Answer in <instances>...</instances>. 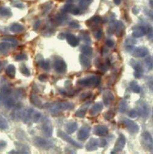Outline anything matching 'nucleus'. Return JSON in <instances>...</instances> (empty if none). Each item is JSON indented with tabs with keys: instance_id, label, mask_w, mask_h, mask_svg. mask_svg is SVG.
I'll list each match as a JSON object with an SVG mask.
<instances>
[{
	"instance_id": "nucleus-23",
	"label": "nucleus",
	"mask_w": 153,
	"mask_h": 154,
	"mask_svg": "<svg viewBox=\"0 0 153 154\" xmlns=\"http://www.w3.org/2000/svg\"><path fill=\"white\" fill-rule=\"evenodd\" d=\"M66 39L68 44L73 47H76L79 44V38L75 36L73 34H68L66 35Z\"/></svg>"
},
{
	"instance_id": "nucleus-12",
	"label": "nucleus",
	"mask_w": 153,
	"mask_h": 154,
	"mask_svg": "<svg viewBox=\"0 0 153 154\" xmlns=\"http://www.w3.org/2000/svg\"><path fill=\"white\" fill-rule=\"evenodd\" d=\"M126 143V137L123 134H120L118 140L116 141L115 145H114L113 150L111 152V153H117L118 152H121L124 147H125Z\"/></svg>"
},
{
	"instance_id": "nucleus-56",
	"label": "nucleus",
	"mask_w": 153,
	"mask_h": 154,
	"mask_svg": "<svg viewBox=\"0 0 153 154\" xmlns=\"http://www.w3.org/2000/svg\"><path fill=\"white\" fill-rule=\"evenodd\" d=\"M106 45H107V47H108L109 48H111L114 46V42L112 41V40H110V39H108L106 41Z\"/></svg>"
},
{
	"instance_id": "nucleus-39",
	"label": "nucleus",
	"mask_w": 153,
	"mask_h": 154,
	"mask_svg": "<svg viewBox=\"0 0 153 154\" xmlns=\"http://www.w3.org/2000/svg\"><path fill=\"white\" fill-rule=\"evenodd\" d=\"M41 118V113L39 111H34L32 114L31 121H33L34 122H37Z\"/></svg>"
},
{
	"instance_id": "nucleus-8",
	"label": "nucleus",
	"mask_w": 153,
	"mask_h": 154,
	"mask_svg": "<svg viewBox=\"0 0 153 154\" xmlns=\"http://www.w3.org/2000/svg\"><path fill=\"white\" fill-rule=\"evenodd\" d=\"M121 122L130 133H137L139 131L140 127L136 122L127 118H123Z\"/></svg>"
},
{
	"instance_id": "nucleus-38",
	"label": "nucleus",
	"mask_w": 153,
	"mask_h": 154,
	"mask_svg": "<svg viewBox=\"0 0 153 154\" xmlns=\"http://www.w3.org/2000/svg\"><path fill=\"white\" fill-rule=\"evenodd\" d=\"M92 0H79V7L82 9H86L91 4Z\"/></svg>"
},
{
	"instance_id": "nucleus-29",
	"label": "nucleus",
	"mask_w": 153,
	"mask_h": 154,
	"mask_svg": "<svg viewBox=\"0 0 153 154\" xmlns=\"http://www.w3.org/2000/svg\"><path fill=\"white\" fill-rule=\"evenodd\" d=\"M102 22V18L100 16L95 15L92 17L90 20H88L86 23H89V24H86L88 26H94L95 25H98Z\"/></svg>"
},
{
	"instance_id": "nucleus-30",
	"label": "nucleus",
	"mask_w": 153,
	"mask_h": 154,
	"mask_svg": "<svg viewBox=\"0 0 153 154\" xmlns=\"http://www.w3.org/2000/svg\"><path fill=\"white\" fill-rule=\"evenodd\" d=\"M13 45L9 42H2L0 44V52L2 53H7Z\"/></svg>"
},
{
	"instance_id": "nucleus-19",
	"label": "nucleus",
	"mask_w": 153,
	"mask_h": 154,
	"mask_svg": "<svg viewBox=\"0 0 153 154\" xmlns=\"http://www.w3.org/2000/svg\"><path fill=\"white\" fill-rule=\"evenodd\" d=\"M30 101L34 106L38 108L42 109L44 107L42 101L36 94H34V93L31 94L30 96Z\"/></svg>"
},
{
	"instance_id": "nucleus-52",
	"label": "nucleus",
	"mask_w": 153,
	"mask_h": 154,
	"mask_svg": "<svg viewBox=\"0 0 153 154\" xmlns=\"http://www.w3.org/2000/svg\"><path fill=\"white\" fill-rule=\"evenodd\" d=\"M145 12L146 15H147L151 19V20L153 22V11L146 9Z\"/></svg>"
},
{
	"instance_id": "nucleus-9",
	"label": "nucleus",
	"mask_w": 153,
	"mask_h": 154,
	"mask_svg": "<svg viewBox=\"0 0 153 154\" xmlns=\"http://www.w3.org/2000/svg\"><path fill=\"white\" fill-rule=\"evenodd\" d=\"M42 131L44 135L47 138H50L53 134V126L51 121L48 118L45 117L42 120Z\"/></svg>"
},
{
	"instance_id": "nucleus-32",
	"label": "nucleus",
	"mask_w": 153,
	"mask_h": 154,
	"mask_svg": "<svg viewBox=\"0 0 153 154\" xmlns=\"http://www.w3.org/2000/svg\"><path fill=\"white\" fill-rule=\"evenodd\" d=\"M81 52L85 55H91L92 53V48L87 45H82L80 47Z\"/></svg>"
},
{
	"instance_id": "nucleus-45",
	"label": "nucleus",
	"mask_w": 153,
	"mask_h": 154,
	"mask_svg": "<svg viewBox=\"0 0 153 154\" xmlns=\"http://www.w3.org/2000/svg\"><path fill=\"white\" fill-rule=\"evenodd\" d=\"M145 65H146V69L148 70H151L153 67V62H152V60L151 57H147L146 59H145Z\"/></svg>"
},
{
	"instance_id": "nucleus-1",
	"label": "nucleus",
	"mask_w": 153,
	"mask_h": 154,
	"mask_svg": "<svg viewBox=\"0 0 153 154\" xmlns=\"http://www.w3.org/2000/svg\"><path fill=\"white\" fill-rule=\"evenodd\" d=\"M45 107L47 108L51 112L55 114L61 110H70L74 107L73 104L72 102L67 101L58 102L52 103H47Z\"/></svg>"
},
{
	"instance_id": "nucleus-48",
	"label": "nucleus",
	"mask_w": 153,
	"mask_h": 154,
	"mask_svg": "<svg viewBox=\"0 0 153 154\" xmlns=\"http://www.w3.org/2000/svg\"><path fill=\"white\" fill-rule=\"evenodd\" d=\"M138 115H139V112L135 109H131L129 112V114H128V116L130 118H137L138 116Z\"/></svg>"
},
{
	"instance_id": "nucleus-53",
	"label": "nucleus",
	"mask_w": 153,
	"mask_h": 154,
	"mask_svg": "<svg viewBox=\"0 0 153 154\" xmlns=\"http://www.w3.org/2000/svg\"><path fill=\"white\" fill-rule=\"evenodd\" d=\"M56 19H57V20H58V22H60V23H61L62 22H63L66 20L65 17L64 15H57Z\"/></svg>"
},
{
	"instance_id": "nucleus-5",
	"label": "nucleus",
	"mask_w": 153,
	"mask_h": 154,
	"mask_svg": "<svg viewBox=\"0 0 153 154\" xmlns=\"http://www.w3.org/2000/svg\"><path fill=\"white\" fill-rule=\"evenodd\" d=\"M55 70L58 73L64 74L67 71V64L64 60L60 56H56L53 61Z\"/></svg>"
},
{
	"instance_id": "nucleus-14",
	"label": "nucleus",
	"mask_w": 153,
	"mask_h": 154,
	"mask_svg": "<svg viewBox=\"0 0 153 154\" xmlns=\"http://www.w3.org/2000/svg\"><path fill=\"white\" fill-rule=\"evenodd\" d=\"M90 131L91 128L89 127L87 125H84L82 127L77 134V138L79 140L81 141H84L86 140L89 137Z\"/></svg>"
},
{
	"instance_id": "nucleus-7",
	"label": "nucleus",
	"mask_w": 153,
	"mask_h": 154,
	"mask_svg": "<svg viewBox=\"0 0 153 154\" xmlns=\"http://www.w3.org/2000/svg\"><path fill=\"white\" fill-rule=\"evenodd\" d=\"M12 92V89L9 85L5 84L0 87V106L4 105L5 100Z\"/></svg>"
},
{
	"instance_id": "nucleus-55",
	"label": "nucleus",
	"mask_w": 153,
	"mask_h": 154,
	"mask_svg": "<svg viewBox=\"0 0 153 154\" xmlns=\"http://www.w3.org/2000/svg\"><path fill=\"white\" fill-rule=\"evenodd\" d=\"M6 64H7V61H0V73L3 71Z\"/></svg>"
},
{
	"instance_id": "nucleus-34",
	"label": "nucleus",
	"mask_w": 153,
	"mask_h": 154,
	"mask_svg": "<svg viewBox=\"0 0 153 154\" xmlns=\"http://www.w3.org/2000/svg\"><path fill=\"white\" fill-rule=\"evenodd\" d=\"M24 29L25 28L23 26L18 23H14L11 27V30L15 33H18V32H22L24 30Z\"/></svg>"
},
{
	"instance_id": "nucleus-20",
	"label": "nucleus",
	"mask_w": 153,
	"mask_h": 154,
	"mask_svg": "<svg viewBox=\"0 0 153 154\" xmlns=\"http://www.w3.org/2000/svg\"><path fill=\"white\" fill-rule=\"evenodd\" d=\"M125 26L124 23L121 21L115 22V26H114V33L118 37H121L124 33Z\"/></svg>"
},
{
	"instance_id": "nucleus-47",
	"label": "nucleus",
	"mask_w": 153,
	"mask_h": 154,
	"mask_svg": "<svg viewBox=\"0 0 153 154\" xmlns=\"http://www.w3.org/2000/svg\"><path fill=\"white\" fill-rule=\"evenodd\" d=\"M114 112L113 111L110 110L105 112V114L104 115V116L107 120H110L114 117Z\"/></svg>"
},
{
	"instance_id": "nucleus-28",
	"label": "nucleus",
	"mask_w": 153,
	"mask_h": 154,
	"mask_svg": "<svg viewBox=\"0 0 153 154\" xmlns=\"http://www.w3.org/2000/svg\"><path fill=\"white\" fill-rule=\"evenodd\" d=\"M79 36H80V38H81V39L86 44H91V37H90L88 31H82L79 34Z\"/></svg>"
},
{
	"instance_id": "nucleus-6",
	"label": "nucleus",
	"mask_w": 153,
	"mask_h": 154,
	"mask_svg": "<svg viewBox=\"0 0 153 154\" xmlns=\"http://www.w3.org/2000/svg\"><path fill=\"white\" fill-rule=\"evenodd\" d=\"M34 143L37 147L44 150H48L53 147V143L52 141L41 137H36Z\"/></svg>"
},
{
	"instance_id": "nucleus-42",
	"label": "nucleus",
	"mask_w": 153,
	"mask_h": 154,
	"mask_svg": "<svg viewBox=\"0 0 153 154\" xmlns=\"http://www.w3.org/2000/svg\"><path fill=\"white\" fill-rule=\"evenodd\" d=\"M94 36L97 40H100L102 36V29L101 28L95 29L94 31Z\"/></svg>"
},
{
	"instance_id": "nucleus-51",
	"label": "nucleus",
	"mask_w": 153,
	"mask_h": 154,
	"mask_svg": "<svg viewBox=\"0 0 153 154\" xmlns=\"http://www.w3.org/2000/svg\"><path fill=\"white\" fill-rule=\"evenodd\" d=\"M38 79H39V80L41 82H45L48 79V76L45 74H42L40 76H39Z\"/></svg>"
},
{
	"instance_id": "nucleus-27",
	"label": "nucleus",
	"mask_w": 153,
	"mask_h": 154,
	"mask_svg": "<svg viewBox=\"0 0 153 154\" xmlns=\"http://www.w3.org/2000/svg\"><path fill=\"white\" fill-rule=\"evenodd\" d=\"M5 73L9 79H14L16 74L15 67L13 64L9 65L5 70Z\"/></svg>"
},
{
	"instance_id": "nucleus-16",
	"label": "nucleus",
	"mask_w": 153,
	"mask_h": 154,
	"mask_svg": "<svg viewBox=\"0 0 153 154\" xmlns=\"http://www.w3.org/2000/svg\"><path fill=\"white\" fill-rule=\"evenodd\" d=\"M85 147H86V150L89 151V152L97 150L98 147H100L99 138L96 139V138H91L89 140V141L88 142V143L86 144Z\"/></svg>"
},
{
	"instance_id": "nucleus-2",
	"label": "nucleus",
	"mask_w": 153,
	"mask_h": 154,
	"mask_svg": "<svg viewBox=\"0 0 153 154\" xmlns=\"http://www.w3.org/2000/svg\"><path fill=\"white\" fill-rule=\"evenodd\" d=\"M101 82V78L98 76L91 75L77 81V85L83 87H96Z\"/></svg>"
},
{
	"instance_id": "nucleus-40",
	"label": "nucleus",
	"mask_w": 153,
	"mask_h": 154,
	"mask_svg": "<svg viewBox=\"0 0 153 154\" xmlns=\"http://www.w3.org/2000/svg\"><path fill=\"white\" fill-rule=\"evenodd\" d=\"M127 109V103L125 100L121 101L119 105V111L121 113L125 112Z\"/></svg>"
},
{
	"instance_id": "nucleus-10",
	"label": "nucleus",
	"mask_w": 153,
	"mask_h": 154,
	"mask_svg": "<svg viewBox=\"0 0 153 154\" xmlns=\"http://www.w3.org/2000/svg\"><path fill=\"white\" fill-rule=\"evenodd\" d=\"M130 64L132 66V67L133 69V70H134V73H133V75H134L136 78V79L142 78L143 75V69L140 63H139V61L135 60L132 59L130 60Z\"/></svg>"
},
{
	"instance_id": "nucleus-43",
	"label": "nucleus",
	"mask_w": 153,
	"mask_h": 154,
	"mask_svg": "<svg viewBox=\"0 0 153 154\" xmlns=\"http://www.w3.org/2000/svg\"><path fill=\"white\" fill-rule=\"evenodd\" d=\"M28 59V56L25 53H20L18 54L15 56V60L17 61H21L27 60Z\"/></svg>"
},
{
	"instance_id": "nucleus-21",
	"label": "nucleus",
	"mask_w": 153,
	"mask_h": 154,
	"mask_svg": "<svg viewBox=\"0 0 153 154\" xmlns=\"http://www.w3.org/2000/svg\"><path fill=\"white\" fill-rule=\"evenodd\" d=\"M94 63L95 66L101 71L106 72L108 69V66H109L108 62L107 61L106 63H104L102 60L101 58H99V57H98V58L95 59L94 60Z\"/></svg>"
},
{
	"instance_id": "nucleus-15",
	"label": "nucleus",
	"mask_w": 153,
	"mask_h": 154,
	"mask_svg": "<svg viewBox=\"0 0 153 154\" xmlns=\"http://www.w3.org/2000/svg\"><path fill=\"white\" fill-rule=\"evenodd\" d=\"M146 34V26L136 25L132 28V35L135 37H141Z\"/></svg>"
},
{
	"instance_id": "nucleus-41",
	"label": "nucleus",
	"mask_w": 153,
	"mask_h": 154,
	"mask_svg": "<svg viewBox=\"0 0 153 154\" xmlns=\"http://www.w3.org/2000/svg\"><path fill=\"white\" fill-rule=\"evenodd\" d=\"M20 72L27 76H29L30 75V70L28 69V67L25 66V64H21V66H20Z\"/></svg>"
},
{
	"instance_id": "nucleus-59",
	"label": "nucleus",
	"mask_w": 153,
	"mask_h": 154,
	"mask_svg": "<svg viewBox=\"0 0 153 154\" xmlns=\"http://www.w3.org/2000/svg\"><path fill=\"white\" fill-rule=\"evenodd\" d=\"M149 5H151V6L152 7V8L153 9V0H150V2H149Z\"/></svg>"
},
{
	"instance_id": "nucleus-17",
	"label": "nucleus",
	"mask_w": 153,
	"mask_h": 154,
	"mask_svg": "<svg viewBox=\"0 0 153 154\" xmlns=\"http://www.w3.org/2000/svg\"><path fill=\"white\" fill-rule=\"evenodd\" d=\"M102 99L104 105L105 106H108L114 100V96L110 91L107 90L103 94Z\"/></svg>"
},
{
	"instance_id": "nucleus-54",
	"label": "nucleus",
	"mask_w": 153,
	"mask_h": 154,
	"mask_svg": "<svg viewBox=\"0 0 153 154\" xmlns=\"http://www.w3.org/2000/svg\"><path fill=\"white\" fill-rule=\"evenodd\" d=\"M69 25L72 28H75L76 29V28H80V25L77 22H70Z\"/></svg>"
},
{
	"instance_id": "nucleus-46",
	"label": "nucleus",
	"mask_w": 153,
	"mask_h": 154,
	"mask_svg": "<svg viewBox=\"0 0 153 154\" xmlns=\"http://www.w3.org/2000/svg\"><path fill=\"white\" fill-rule=\"evenodd\" d=\"M146 84L149 89L153 92V76H148L146 79Z\"/></svg>"
},
{
	"instance_id": "nucleus-58",
	"label": "nucleus",
	"mask_w": 153,
	"mask_h": 154,
	"mask_svg": "<svg viewBox=\"0 0 153 154\" xmlns=\"http://www.w3.org/2000/svg\"><path fill=\"white\" fill-rule=\"evenodd\" d=\"M113 2L116 5H119L121 3V0H113Z\"/></svg>"
},
{
	"instance_id": "nucleus-35",
	"label": "nucleus",
	"mask_w": 153,
	"mask_h": 154,
	"mask_svg": "<svg viewBox=\"0 0 153 154\" xmlns=\"http://www.w3.org/2000/svg\"><path fill=\"white\" fill-rule=\"evenodd\" d=\"M35 62H36V64H37V66H38L39 67H42L44 64V62H45V60L44 59L43 56L39 54L36 55V57H35Z\"/></svg>"
},
{
	"instance_id": "nucleus-13",
	"label": "nucleus",
	"mask_w": 153,
	"mask_h": 154,
	"mask_svg": "<svg viewBox=\"0 0 153 154\" xmlns=\"http://www.w3.org/2000/svg\"><path fill=\"white\" fill-rule=\"evenodd\" d=\"M139 114L143 118H147L150 113V108L149 105L145 102H142L138 105Z\"/></svg>"
},
{
	"instance_id": "nucleus-4",
	"label": "nucleus",
	"mask_w": 153,
	"mask_h": 154,
	"mask_svg": "<svg viewBox=\"0 0 153 154\" xmlns=\"http://www.w3.org/2000/svg\"><path fill=\"white\" fill-rule=\"evenodd\" d=\"M126 50L132 56L137 57H143L148 54V50L146 47H136L128 45L126 47Z\"/></svg>"
},
{
	"instance_id": "nucleus-3",
	"label": "nucleus",
	"mask_w": 153,
	"mask_h": 154,
	"mask_svg": "<svg viewBox=\"0 0 153 154\" xmlns=\"http://www.w3.org/2000/svg\"><path fill=\"white\" fill-rule=\"evenodd\" d=\"M141 144L144 149L153 153V138L148 131H145L142 134Z\"/></svg>"
},
{
	"instance_id": "nucleus-57",
	"label": "nucleus",
	"mask_w": 153,
	"mask_h": 154,
	"mask_svg": "<svg viewBox=\"0 0 153 154\" xmlns=\"http://www.w3.org/2000/svg\"><path fill=\"white\" fill-rule=\"evenodd\" d=\"M7 145V143L5 141H0V150L3 149Z\"/></svg>"
},
{
	"instance_id": "nucleus-37",
	"label": "nucleus",
	"mask_w": 153,
	"mask_h": 154,
	"mask_svg": "<svg viewBox=\"0 0 153 154\" xmlns=\"http://www.w3.org/2000/svg\"><path fill=\"white\" fill-rule=\"evenodd\" d=\"M11 15H12V13L8 8H0V17H11Z\"/></svg>"
},
{
	"instance_id": "nucleus-50",
	"label": "nucleus",
	"mask_w": 153,
	"mask_h": 154,
	"mask_svg": "<svg viewBox=\"0 0 153 154\" xmlns=\"http://www.w3.org/2000/svg\"><path fill=\"white\" fill-rule=\"evenodd\" d=\"M42 68H43L44 70H47V71L50 69V62L48 60H47L46 61H45L44 64Z\"/></svg>"
},
{
	"instance_id": "nucleus-26",
	"label": "nucleus",
	"mask_w": 153,
	"mask_h": 154,
	"mask_svg": "<svg viewBox=\"0 0 153 154\" xmlns=\"http://www.w3.org/2000/svg\"><path fill=\"white\" fill-rule=\"evenodd\" d=\"M78 128V124L76 122H69L65 126L66 131L69 134H72Z\"/></svg>"
},
{
	"instance_id": "nucleus-31",
	"label": "nucleus",
	"mask_w": 153,
	"mask_h": 154,
	"mask_svg": "<svg viewBox=\"0 0 153 154\" xmlns=\"http://www.w3.org/2000/svg\"><path fill=\"white\" fill-rule=\"evenodd\" d=\"M130 89L131 91L136 94H139L140 92L141 88L138 83L136 81H132L130 83Z\"/></svg>"
},
{
	"instance_id": "nucleus-22",
	"label": "nucleus",
	"mask_w": 153,
	"mask_h": 154,
	"mask_svg": "<svg viewBox=\"0 0 153 154\" xmlns=\"http://www.w3.org/2000/svg\"><path fill=\"white\" fill-rule=\"evenodd\" d=\"M103 109V104L101 102L95 103L89 109V113L92 116H96Z\"/></svg>"
},
{
	"instance_id": "nucleus-44",
	"label": "nucleus",
	"mask_w": 153,
	"mask_h": 154,
	"mask_svg": "<svg viewBox=\"0 0 153 154\" xmlns=\"http://www.w3.org/2000/svg\"><path fill=\"white\" fill-rule=\"evenodd\" d=\"M3 41L11 44L13 46H16L18 44V42L17 41V40L15 39V38H14L13 37H4L3 38Z\"/></svg>"
},
{
	"instance_id": "nucleus-60",
	"label": "nucleus",
	"mask_w": 153,
	"mask_h": 154,
	"mask_svg": "<svg viewBox=\"0 0 153 154\" xmlns=\"http://www.w3.org/2000/svg\"><path fill=\"white\" fill-rule=\"evenodd\" d=\"M152 121H153V109H152Z\"/></svg>"
},
{
	"instance_id": "nucleus-24",
	"label": "nucleus",
	"mask_w": 153,
	"mask_h": 154,
	"mask_svg": "<svg viewBox=\"0 0 153 154\" xmlns=\"http://www.w3.org/2000/svg\"><path fill=\"white\" fill-rule=\"evenodd\" d=\"M79 61L82 66L84 68L88 69L91 66V61L84 54H81L79 56Z\"/></svg>"
},
{
	"instance_id": "nucleus-25",
	"label": "nucleus",
	"mask_w": 153,
	"mask_h": 154,
	"mask_svg": "<svg viewBox=\"0 0 153 154\" xmlns=\"http://www.w3.org/2000/svg\"><path fill=\"white\" fill-rule=\"evenodd\" d=\"M90 105V102L85 103L84 105L82 106L75 112V116L78 118H83L86 112V111Z\"/></svg>"
},
{
	"instance_id": "nucleus-49",
	"label": "nucleus",
	"mask_w": 153,
	"mask_h": 154,
	"mask_svg": "<svg viewBox=\"0 0 153 154\" xmlns=\"http://www.w3.org/2000/svg\"><path fill=\"white\" fill-rule=\"evenodd\" d=\"M91 96V93L89 92H84L83 94H82V95H80V98L82 100H85L87 99L88 98H89Z\"/></svg>"
},
{
	"instance_id": "nucleus-36",
	"label": "nucleus",
	"mask_w": 153,
	"mask_h": 154,
	"mask_svg": "<svg viewBox=\"0 0 153 154\" xmlns=\"http://www.w3.org/2000/svg\"><path fill=\"white\" fill-rule=\"evenodd\" d=\"M146 27V35L148 36V39L153 42V27L149 25H147Z\"/></svg>"
},
{
	"instance_id": "nucleus-33",
	"label": "nucleus",
	"mask_w": 153,
	"mask_h": 154,
	"mask_svg": "<svg viewBox=\"0 0 153 154\" xmlns=\"http://www.w3.org/2000/svg\"><path fill=\"white\" fill-rule=\"evenodd\" d=\"M9 128V124L7 120L3 115L0 114V130H6Z\"/></svg>"
},
{
	"instance_id": "nucleus-11",
	"label": "nucleus",
	"mask_w": 153,
	"mask_h": 154,
	"mask_svg": "<svg viewBox=\"0 0 153 154\" xmlns=\"http://www.w3.org/2000/svg\"><path fill=\"white\" fill-rule=\"evenodd\" d=\"M57 136H58L59 138H60L61 139H62L63 140L67 142L68 143H70V144L75 146V147H77V148L82 147V145L80 143H79L78 142L75 141L70 137H69L67 133H66L63 131L60 130L57 132Z\"/></svg>"
},
{
	"instance_id": "nucleus-18",
	"label": "nucleus",
	"mask_w": 153,
	"mask_h": 154,
	"mask_svg": "<svg viewBox=\"0 0 153 154\" xmlns=\"http://www.w3.org/2000/svg\"><path fill=\"white\" fill-rule=\"evenodd\" d=\"M94 133L99 137H105L108 133V129L105 125H96L94 128Z\"/></svg>"
}]
</instances>
